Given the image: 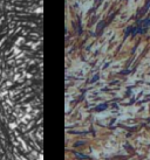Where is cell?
Segmentation results:
<instances>
[{
    "mask_svg": "<svg viewBox=\"0 0 150 160\" xmlns=\"http://www.w3.org/2000/svg\"><path fill=\"white\" fill-rule=\"evenodd\" d=\"M150 27V19H145V20H142V21H140V22L136 25V27L134 28H128L127 29V34H129V32H131L134 35L135 34H137V33H141V34H143V33H145L147 32V29Z\"/></svg>",
    "mask_w": 150,
    "mask_h": 160,
    "instance_id": "cell-1",
    "label": "cell"
}]
</instances>
